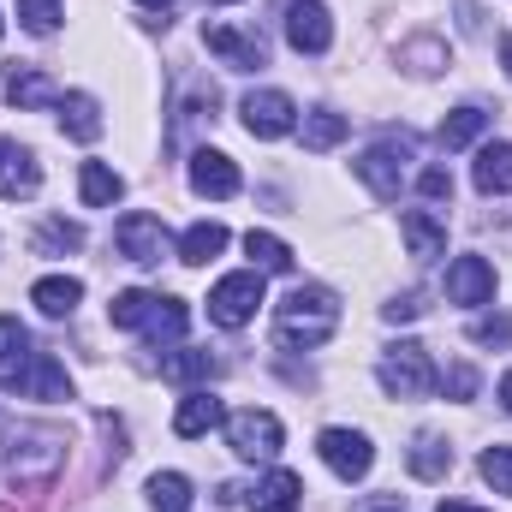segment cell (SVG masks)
Returning <instances> with one entry per match:
<instances>
[{"mask_svg": "<svg viewBox=\"0 0 512 512\" xmlns=\"http://www.w3.org/2000/svg\"><path fill=\"white\" fill-rule=\"evenodd\" d=\"M42 191V161L36 149H24L18 137H0V197L6 203H24Z\"/></svg>", "mask_w": 512, "mask_h": 512, "instance_id": "12", "label": "cell"}, {"mask_svg": "<svg viewBox=\"0 0 512 512\" xmlns=\"http://www.w3.org/2000/svg\"><path fill=\"white\" fill-rule=\"evenodd\" d=\"M221 251H227V227H221V221H197V227H185V239H179V262H191V268L215 262Z\"/></svg>", "mask_w": 512, "mask_h": 512, "instance_id": "25", "label": "cell"}, {"mask_svg": "<svg viewBox=\"0 0 512 512\" xmlns=\"http://www.w3.org/2000/svg\"><path fill=\"white\" fill-rule=\"evenodd\" d=\"M155 304H161V292H143V286L114 292V304H108V322H114V328H143V322L155 316Z\"/></svg>", "mask_w": 512, "mask_h": 512, "instance_id": "30", "label": "cell"}, {"mask_svg": "<svg viewBox=\"0 0 512 512\" xmlns=\"http://www.w3.org/2000/svg\"><path fill=\"white\" fill-rule=\"evenodd\" d=\"M334 328H340V298L328 286H292L274 304V340L286 352H316L334 340Z\"/></svg>", "mask_w": 512, "mask_h": 512, "instance_id": "2", "label": "cell"}, {"mask_svg": "<svg viewBox=\"0 0 512 512\" xmlns=\"http://www.w3.org/2000/svg\"><path fill=\"white\" fill-rule=\"evenodd\" d=\"M137 6H149V12H167V6H173V0H137Z\"/></svg>", "mask_w": 512, "mask_h": 512, "instance_id": "46", "label": "cell"}, {"mask_svg": "<svg viewBox=\"0 0 512 512\" xmlns=\"http://www.w3.org/2000/svg\"><path fill=\"white\" fill-rule=\"evenodd\" d=\"M501 66H507V78H512V36L501 42Z\"/></svg>", "mask_w": 512, "mask_h": 512, "instance_id": "45", "label": "cell"}, {"mask_svg": "<svg viewBox=\"0 0 512 512\" xmlns=\"http://www.w3.org/2000/svg\"><path fill=\"white\" fill-rule=\"evenodd\" d=\"M370 512H405V507H399V501H387V495H382V501H370Z\"/></svg>", "mask_w": 512, "mask_h": 512, "instance_id": "43", "label": "cell"}, {"mask_svg": "<svg viewBox=\"0 0 512 512\" xmlns=\"http://www.w3.org/2000/svg\"><path fill=\"white\" fill-rule=\"evenodd\" d=\"M405 161H411V137L399 131V137H382L376 149H364L352 167H358V179H364L382 203H393V197H399V185H405Z\"/></svg>", "mask_w": 512, "mask_h": 512, "instance_id": "4", "label": "cell"}, {"mask_svg": "<svg viewBox=\"0 0 512 512\" xmlns=\"http://www.w3.org/2000/svg\"><path fill=\"white\" fill-rule=\"evenodd\" d=\"M245 256L256 262V274H292V245L274 239V233H245Z\"/></svg>", "mask_w": 512, "mask_h": 512, "instance_id": "27", "label": "cell"}, {"mask_svg": "<svg viewBox=\"0 0 512 512\" xmlns=\"http://www.w3.org/2000/svg\"><path fill=\"white\" fill-rule=\"evenodd\" d=\"M78 197H84V209H108V203L126 197V179H120L108 161H84V173H78Z\"/></svg>", "mask_w": 512, "mask_h": 512, "instance_id": "22", "label": "cell"}, {"mask_svg": "<svg viewBox=\"0 0 512 512\" xmlns=\"http://www.w3.org/2000/svg\"><path fill=\"white\" fill-rule=\"evenodd\" d=\"M346 131H352L346 114H334V108H310V114H304V149H334Z\"/></svg>", "mask_w": 512, "mask_h": 512, "instance_id": "32", "label": "cell"}, {"mask_svg": "<svg viewBox=\"0 0 512 512\" xmlns=\"http://www.w3.org/2000/svg\"><path fill=\"white\" fill-rule=\"evenodd\" d=\"M286 42H292L298 54H328V42H334L328 6H322V0H292V6H286Z\"/></svg>", "mask_w": 512, "mask_h": 512, "instance_id": "14", "label": "cell"}, {"mask_svg": "<svg viewBox=\"0 0 512 512\" xmlns=\"http://www.w3.org/2000/svg\"><path fill=\"white\" fill-rule=\"evenodd\" d=\"M501 405H507V411H512V370H507V376H501Z\"/></svg>", "mask_w": 512, "mask_h": 512, "instance_id": "44", "label": "cell"}, {"mask_svg": "<svg viewBox=\"0 0 512 512\" xmlns=\"http://www.w3.org/2000/svg\"><path fill=\"white\" fill-rule=\"evenodd\" d=\"M203 42H209V54H221L233 72H262V66H268V42H262L256 30H233V24L209 18V24H203Z\"/></svg>", "mask_w": 512, "mask_h": 512, "instance_id": "10", "label": "cell"}, {"mask_svg": "<svg viewBox=\"0 0 512 512\" xmlns=\"http://www.w3.org/2000/svg\"><path fill=\"white\" fill-rule=\"evenodd\" d=\"M0 30H6V18H0Z\"/></svg>", "mask_w": 512, "mask_h": 512, "instance_id": "48", "label": "cell"}, {"mask_svg": "<svg viewBox=\"0 0 512 512\" xmlns=\"http://www.w3.org/2000/svg\"><path fill=\"white\" fill-rule=\"evenodd\" d=\"M280 441H286V429H280V417H274V411L245 405V411H233V417H227V447H233L239 459H274V453H280Z\"/></svg>", "mask_w": 512, "mask_h": 512, "instance_id": "5", "label": "cell"}, {"mask_svg": "<svg viewBox=\"0 0 512 512\" xmlns=\"http://www.w3.org/2000/svg\"><path fill=\"white\" fill-rule=\"evenodd\" d=\"M376 376L393 399H423V393H435V364H429V346L423 340H399V346H387L382 364H376Z\"/></svg>", "mask_w": 512, "mask_h": 512, "instance_id": "3", "label": "cell"}, {"mask_svg": "<svg viewBox=\"0 0 512 512\" xmlns=\"http://www.w3.org/2000/svg\"><path fill=\"white\" fill-rule=\"evenodd\" d=\"M78 298H84V280H78V274H42V280L30 286V304H36L48 322L72 316V310H78Z\"/></svg>", "mask_w": 512, "mask_h": 512, "instance_id": "18", "label": "cell"}, {"mask_svg": "<svg viewBox=\"0 0 512 512\" xmlns=\"http://www.w3.org/2000/svg\"><path fill=\"white\" fill-rule=\"evenodd\" d=\"M471 340H477V346H507L512 316H477V322H471Z\"/></svg>", "mask_w": 512, "mask_h": 512, "instance_id": "38", "label": "cell"}, {"mask_svg": "<svg viewBox=\"0 0 512 512\" xmlns=\"http://www.w3.org/2000/svg\"><path fill=\"white\" fill-rule=\"evenodd\" d=\"M0 465H6V477H12V489L42 495V489H54V477H60V465H66V435L48 429V423H18V429L0 441Z\"/></svg>", "mask_w": 512, "mask_h": 512, "instance_id": "1", "label": "cell"}, {"mask_svg": "<svg viewBox=\"0 0 512 512\" xmlns=\"http://www.w3.org/2000/svg\"><path fill=\"white\" fill-rule=\"evenodd\" d=\"M399 233H405V251L417 256V262H435V256L447 251V227H441L429 209H411V215H399Z\"/></svg>", "mask_w": 512, "mask_h": 512, "instance_id": "20", "label": "cell"}, {"mask_svg": "<svg viewBox=\"0 0 512 512\" xmlns=\"http://www.w3.org/2000/svg\"><path fill=\"white\" fill-rule=\"evenodd\" d=\"M405 60H411V72H441L447 66V42L417 36V42H405Z\"/></svg>", "mask_w": 512, "mask_h": 512, "instance_id": "36", "label": "cell"}, {"mask_svg": "<svg viewBox=\"0 0 512 512\" xmlns=\"http://www.w3.org/2000/svg\"><path fill=\"white\" fill-rule=\"evenodd\" d=\"M24 346H30V334H24V322H18V316H0V370H12Z\"/></svg>", "mask_w": 512, "mask_h": 512, "instance_id": "37", "label": "cell"}, {"mask_svg": "<svg viewBox=\"0 0 512 512\" xmlns=\"http://www.w3.org/2000/svg\"><path fill=\"white\" fill-rule=\"evenodd\" d=\"M209 6H233V0H209Z\"/></svg>", "mask_w": 512, "mask_h": 512, "instance_id": "47", "label": "cell"}, {"mask_svg": "<svg viewBox=\"0 0 512 512\" xmlns=\"http://www.w3.org/2000/svg\"><path fill=\"white\" fill-rule=\"evenodd\" d=\"M221 423H227V411H221V399H215L209 387L185 393L179 411H173V435H185V441H197V435H209V429H221Z\"/></svg>", "mask_w": 512, "mask_h": 512, "instance_id": "17", "label": "cell"}, {"mask_svg": "<svg viewBox=\"0 0 512 512\" xmlns=\"http://www.w3.org/2000/svg\"><path fill=\"white\" fill-rule=\"evenodd\" d=\"M185 322H191L185 298H161V304H155V316L143 322V334H149L155 346H173V340H185Z\"/></svg>", "mask_w": 512, "mask_h": 512, "instance_id": "28", "label": "cell"}, {"mask_svg": "<svg viewBox=\"0 0 512 512\" xmlns=\"http://www.w3.org/2000/svg\"><path fill=\"white\" fill-rule=\"evenodd\" d=\"M78 245H84V227L78 221H60L54 215V221L36 227V256H60V251H78Z\"/></svg>", "mask_w": 512, "mask_h": 512, "instance_id": "33", "label": "cell"}, {"mask_svg": "<svg viewBox=\"0 0 512 512\" xmlns=\"http://www.w3.org/2000/svg\"><path fill=\"white\" fill-rule=\"evenodd\" d=\"M471 179H477L483 197H507L512 191V143H489V149L477 155V173H471Z\"/></svg>", "mask_w": 512, "mask_h": 512, "instance_id": "24", "label": "cell"}, {"mask_svg": "<svg viewBox=\"0 0 512 512\" xmlns=\"http://www.w3.org/2000/svg\"><path fill=\"white\" fill-rule=\"evenodd\" d=\"M382 316H387V322H417V316H423V304H417V292H399Z\"/></svg>", "mask_w": 512, "mask_h": 512, "instance_id": "41", "label": "cell"}, {"mask_svg": "<svg viewBox=\"0 0 512 512\" xmlns=\"http://www.w3.org/2000/svg\"><path fill=\"white\" fill-rule=\"evenodd\" d=\"M18 18H24L30 36H54V24H60V0H18Z\"/></svg>", "mask_w": 512, "mask_h": 512, "instance_id": "35", "label": "cell"}, {"mask_svg": "<svg viewBox=\"0 0 512 512\" xmlns=\"http://www.w3.org/2000/svg\"><path fill=\"white\" fill-rule=\"evenodd\" d=\"M316 453H322V465H328L340 483H364L370 465H376V447H370V435H358V429H322Z\"/></svg>", "mask_w": 512, "mask_h": 512, "instance_id": "7", "label": "cell"}, {"mask_svg": "<svg viewBox=\"0 0 512 512\" xmlns=\"http://www.w3.org/2000/svg\"><path fill=\"white\" fill-rule=\"evenodd\" d=\"M489 298H495V262L489 256H453V268H447V304L477 310Z\"/></svg>", "mask_w": 512, "mask_h": 512, "instance_id": "13", "label": "cell"}, {"mask_svg": "<svg viewBox=\"0 0 512 512\" xmlns=\"http://www.w3.org/2000/svg\"><path fill=\"white\" fill-rule=\"evenodd\" d=\"M215 370H221V364H215L209 352H197V346H179V352L161 358V376H167V382H209Z\"/></svg>", "mask_w": 512, "mask_h": 512, "instance_id": "29", "label": "cell"}, {"mask_svg": "<svg viewBox=\"0 0 512 512\" xmlns=\"http://www.w3.org/2000/svg\"><path fill=\"white\" fill-rule=\"evenodd\" d=\"M6 393H18V399H72V382H66V364L54 352H30L24 364L6 370Z\"/></svg>", "mask_w": 512, "mask_h": 512, "instance_id": "6", "label": "cell"}, {"mask_svg": "<svg viewBox=\"0 0 512 512\" xmlns=\"http://www.w3.org/2000/svg\"><path fill=\"white\" fill-rule=\"evenodd\" d=\"M239 114H245V131L262 137V143H274V137H286V131L298 126V108H292L286 90H251L239 102Z\"/></svg>", "mask_w": 512, "mask_h": 512, "instance_id": "11", "label": "cell"}, {"mask_svg": "<svg viewBox=\"0 0 512 512\" xmlns=\"http://www.w3.org/2000/svg\"><path fill=\"white\" fill-rule=\"evenodd\" d=\"M417 191H423L429 203H447V197H453V173H447V167H423V173H417Z\"/></svg>", "mask_w": 512, "mask_h": 512, "instance_id": "39", "label": "cell"}, {"mask_svg": "<svg viewBox=\"0 0 512 512\" xmlns=\"http://www.w3.org/2000/svg\"><path fill=\"white\" fill-rule=\"evenodd\" d=\"M191 191L197 197H239V167H233V155H221V149H197L191 155Z\"/></svg>", "mask_w": 512, "mask_h": 512, "instance_id": "15", "label": "cell"}, {"mask_svg": "<svg viewBox=\"0 0 512 512\" xmlns=\"http://www.w3.org/2000/svg\"><path fill=\"white\" fill-rule=\"evenodd\" d=\"M405 465H411L417 483H441V477L453 471V447H447L441 435H417V441L405 447Z\"/></svg>", "mask_w": 512, "mask_h": 512, "instance_id": "21", "label": "cell"}, {"mask_svg": "<svg viewBox=\"0 0 512 512\" xmlns=\"http://www.w3.org/2000/svg\"><path fill=\"white\" fill-rule=\"evenodd\" d=\"M6 102L12 108H60V84L42 66H12L6 72Z\"/></svg>", "mask_w": 512, "mask_h": 512, "instance_id": "16", "label": "cell"}, {"mask_svg": "<svg viewBox=\"0 0 512 512\" xmlns=\"http://www.w3.org/2000/svg\"><path fill=\"white\" fill-rule=\"evenodd\" d=\"M149 512H191V477L155 471L149 477Z\"/></svg>", "mask_w": 512, "mask_h": 512, "instance_id": "31", "label": "cell"}, {"mask_svg": "<svg viewBox=\"0 0 512 512\" xmlns=\"http://www.w3.org/2000/svg\"><path fill=\"white\" fill-rule=\"evenodd\" d=\"M435 512H483V507H471V501H441Z\"/></svg>", "mask_w": 512, "mask_h": 512, "instance_id": "42", "label": "cell"}, {"mask_svg": "<svg viewBox=\"0 0 512 512\" xmlns=\"http://www.w3.org/2000/svg\"><path fill=\"white\" fill-rule=\"evenodd\" d=\"M483 131H489V114H483L477 102H465V108H453V114L441 120L435 137H441V149H465V143H477Z\"/></svg>", "mask_w": 512, "mask_h": 512, "instance_id": "26", "label": "cell"}, {"mask_svg": "<svg viewBox=\"0 0 512 512\" xmlns=\"http://www.w3.org/2000/svg\"><path fill=\"white\" fill-rule=\"evenodd\" d=\"M114 245L137 268H161L167 262V227H161V215L131 209V215H120V227H114Z\"/></svg>", "mask_w": 512, "mask_h": 512, "instance_id": "9", "label": "cell"}, {"mask_svg": "<svg viewBox=\"0 0 512 512\" xmlns=\"http://www.w3.org/2000/svg\"><path fill=\"white\" fill-rule=\"evenodd\" d=\"M60 131L78 137V143H96V137H102V108H96V96H84V90L60 96Z\"/></svg>", "mask_w": 512, "mask_h": 512, "instance_id": "23", "label": "cell"}, {"mask_svg": "<svg viewBox=\"0 0 512 512\" xmlns=\"http://www.w3.org/2000/svg\"><path fill=\"white\" fill-rule=\"evenodd\" d=\"M441 387H447V399H471V393H477V370H471V364H453V370L441 376Z\"/></svg>", "mask_w": 512, "mask_h": 512, "instance_id": "40", "label": "cell"}, {"mask_svg": "<svg viewBox=\"0 0 512 512\" xmlns=\"http://www.w3.org/2000/svg\"><path fill=\"white\" fill-rule=\"evenodd\" d=\"M256 304H262V274H256V268L227 274V280H215V292H209V322L245 328V322L256 316Z\"/></svg>", "mask_w": 512, "mask_h": 512, "instance_id": "8", "label": "cell"}, {"mask_svg": "<svg viewBox=\"0 0 512 512\" xmlns=\"http://www.w3.org/2000/svg\"><path fill=\"white\" fill-rule=\"evenodd\" d=\"M477 471H483V483H495V495H512V447H507V441H495V447H483V459H477Z\"/></svg>", "mask_w": 512, "mask_h": 512, "instance_id": "34", "label": "cell"}, {"mask_svg": "<svg viewBox=\"0 0 512 512\" xmlns=\"http://www.w3.org/2000/svg\"><path fill=\"white\" fill-rule=\"evenodd\" d=\"M245 501H251V512H298V501H304V477H298V471H268Z\"/></svg>", "mask_w": 512, "mask_h": 512, "instance_id": "19", "label": "cell"}]
</instances>
